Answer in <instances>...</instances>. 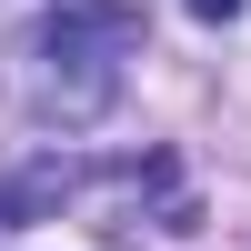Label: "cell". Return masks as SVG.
<instances>
[{
  "mask_svg": "<svg viewBox=\"0 0 251 251\" xmlns=\"http://www.w3.org/2000/svg\"><path fill=\"white\" fill-rule=\"evenodd\" d=\"M141 60V10L131 0H60L30 30V100L60 121H91L121 91V71Z\"/></svg>",
  "mask_w": 251,
  "mask_h": 251,
  "instance_id": "6da1fadb",
  "label": "cell"
},
{
  "mask_svg": "<svg viewBox=\"0 0 251 251\" xmlns=\"http://www.w3.org/2000/svg\"><path fill=\"white\" fill-rule=\"evenodd\" d=\"M60 191H71V171H30V181H0V241H10L30 211H50Z\"/></svg>",
  "mask_w": 251,
  "mask_h": 251,
  "instance_id": "7a4b0ae2",
  "label": "cell"
},
{
  "mask_svg": "<svg viewBox=\"0 0 251 251\" xmlns=\"http://www.w3.org/2000/svg\"><path fill=\"white\" fill-rule=\"evenodd\" d=\"M191 20H241V0H191Z\"/></svg>",
  "mask_w": 251,
  "mask_h": 251,
  "instance_id": "3957f363",
  "label": "cell"
}]
</instances>
